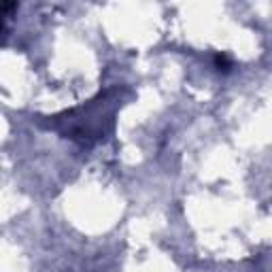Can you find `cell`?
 Here are the masks:
<instances>
[{
    "instance_id": "obj_1",
    "label": "cell",
    "mask_w": 272,
    "mask_h": 272,
    "mask_svg": "<svg viewBox=\"0 0 272 272\" xmlns=\"http://www.w3.org/2000/svg\"><path fill=\"white\" fill-rule=\"evenodd\" d=\"M215 68L217 70H224V73H227V70L232 68V60L226 56V53H217L215 56Z\"/></svg>"
}]
</instances>
